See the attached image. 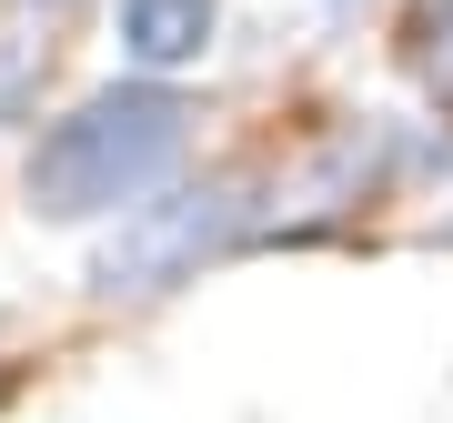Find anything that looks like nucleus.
<instances>
[{
	"label": "nucleus",
	"instance_id": "3",
	"mask_svg": "<svg viewBox=\"0 0 453 423\" xmlns=\"http://www.w3.org/2000/svg\"><path fill=\"white\" fill-rule=\"evenodd\" d=\"M211 31H222V11H211V0H121V50L151 71V81L181 71V61H202Z\"/></svg>",
	"mask_w": 453,
	"mask_h": 423
},
{
	"label": "nucleus",
	"instance_id": "4",
	"mask_svg": "<svg viewBox=\"0 0 453 423\" xmlns=\"http://www.w3.org/2000/svg\"><path fill=\"white\" fill-rule=\"evenodd\" d=\"M41 81H50V50L41 41H0V121H31Z\"/></svg>",
	"mask_w": 453,
	"mask_h": 423
},
{
	"label": "nucleus",
	"instance_id": "5",
	"mask_svg": "<svg viewBox=\"0 0 453 423\" xmlns=\"http://www.w3.org/2000/svg\"><path fill=\"white\" fill-rule=\"evenodd\" d=\"M423 81L453 112V0H423Z\"/></svg>",
	"mask_w": 453,
	"mask_h": 423
},
{
	"label": "nucleus",
	"instance_id": "2",
	"mask_svg": "<svg viewBox=\"0 0 453 423\" xmlns=\"http://www.w3.org/2000/svg\"><path fill=\"white\" fill-rule=\"evenodd\" d=\"M262 232V181L252 172H211V181H181V192L121 212V232L91 252V293L101 303H151V293H181L202 282V262L242 252Z\"/></svg>",
	"mask_w": 453,
	"mask_h": 423
},
{
	"label": "nucleus",
	"instance_id": "6",
	"mask_svg": "<svg viewBox=\"0 0 453 423\" xmlns=\"http://www.w3.org/2000/svg\"><path fill=\"white\" fill-rule=\"evenodd\" d=\"M20 11H41V20H61V11H71V0H20Z\"/></svg>",
	"mask_w": 453,
	"mask_h": 423
},
{
	"label": "nucleus",
	"instance_id": "1",
	"mask_svg": "<svg viewBox=\"0 0 453 423\" xmlns=\"http://www.w3.org/2000/svg\"><path fill=\"white\" fill-rule=\"evenodd\" d=\"M181 151H192V101L172 81H111L31 142L20 192L41 222H101V212H142L181 172Z\"/></svg>",
	"mask_w": 453,
	"mask_h": 423
}]
</instances>
